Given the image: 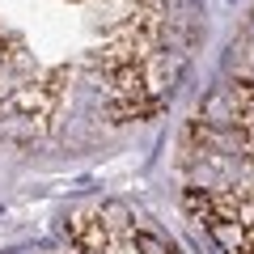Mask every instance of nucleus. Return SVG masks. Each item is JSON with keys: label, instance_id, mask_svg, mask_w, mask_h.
<instances>
[{"label": "nucleus", "instance_id": "1", "mask_svg": "<svg viewBox=\"0 0 254 254\" xmlns=\"http://www.w3.org/2000/svg\"><path fill=\"white\" fill-rule=\"evenodd\" d=\"M131 242H136V250H140V254H174L165 242H157V237H153V233H144V229H131Z\"/></svg>", "mask_w": 254, "mask_h": 254}]
</instances>
